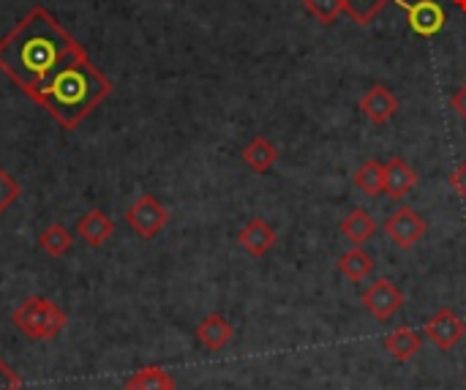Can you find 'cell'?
<instances>
[{"label":"cell","instance_id":"7c38bea8","mask_svg":"<svg viewBox=\"0 0 466 390\" xmlns=\"http://www.w3.org/2000/svg\"><path fill=\"white\" fill-rule=\"evenodd\" d=\"M360 109L366 112L369 120H374L377 126L388 123L396 109H399V98L385 87V85H374L363 98H360Z\"/></svg>","mask_w":466,"mask_h":390},{"label":"cell","instance_id":"cb8c5ba5","mask_svg":"<svg viewBox=\"0 0 466 390\" xmlns=\"http://www.w3.org/2000/svg\"><path fill=\"white\" fill-rule=\"evenodd\" d=\"M22 388V380L11 372L8 364L0 361V390H19Z\"/></svg>","mask_w":466,"mask_h":390},{"label":"cell","instance_id":"7402d4cb","mask_svg":"<svg viewBox=\"0 0 466 390\" xmlns=\"http://www.w3.org/2000/svg\"><path fill=\"white\" fill-rule=\"evenodd\" d=\"M306 11L319 22V25H333L336 16L344 11V3L341 0H303Z\"/></svg>","mask_w":466,"mask_h":390},{"label":"cell","instance_id":"6da1fadb","mask_svg":"<svg viewBox=\"0 0 466 390\" xmlns=\"http://www.w3.org/2000/svg\"><path fill=\"white\" fill-rule=\"evenodd\" d=\"M82 52V44L46 8L35 5L0 38V71L27 98H35Z\"/></svg>","mask_w":466,"mask_h":390},{"label":"cell","instance_id":"277c9868","mask_svg":"<svg viewBox=\"0 0 466 390\" xmlns=\"http://www.w3.org/2000/svg\"><path fill=\"white\" fill-rule=\"evenodd\" d=\"M385 232H388V238L393 241L396 249L410 251V249H415V246L423 241V235L429 232V224H426V219H423L418 210L401 205L399 210H393V213L388 216Z\"/></svg>","mask_w":466,"mask_h":390},{"label":"cell","instance_id":"44dd1931","mask_svg":"<svg viewBox=\"0 0 466 390\" xmlns=\"http://www.w3.org/2000/svg\"><path fill=\"white\" fill-rule=\"evenodd\" d=\"M344 3V11L350 14L352 22L358 25H371L380 11L388 5V3H396V0H341Z\"/></svg>","mask_w":466,"mask_h":390},{"label":"cell","instance_id":"ba28073f","mask_svg":"<svg viewBox=\"0 0 466 390\" xmlns=\"http://www.w3.org/2000/svg\"><path fill=\"white\" fill-rule=\"evenodd\" d=\"M426 336H429V342H431L437 350L451 353V350L466 336V323L453 312V309H440V312L426 323Z\"/></svg>","mask_w":466,"mask_h":390},{"label":"cell","instance_id":"9a60e30c","mask_svg":"<svg viewBox=\"0 0 466 390\" xmlns=\"http://www.w3.org/2000/svg\"><path fill=\"white\" fill-rule=\"evenodd\" d=\"M339 271H341V276H344V279H350V282L360 284V282H366V279L377 271V262H374V257H371L366 249L355 246V249H350L347 254H341V260H339Z\"/></svg>","mask_w":466,"mask_h":390},{"label":"cell","instance_id":"4316f807","mask_svg":"<svg viewBox=\"0 0 466 390\" xmlns=\"http://www.w3.org/2000/svg\"><path fill=\"white\" fill-rule=\"evenodd\" d=\"M453 3H456V5H459V8L466 14V0H453Z\"/></svg>","mask_w":466,"mask_h":390},{"label":"cell","instance_id":"9c48e42d","mask_svg":"<svg viewBox=\"0 0 466 390\" xmlns=\"http://www.w3.org/2000/svg\"><path fill=\"white\" fill-rule=\"evenodd\" d=\"M112 232H115V221H112L104 210H98V208L87 210V213L76 221V230H74V235H76L85 246H90V249H101V246L112 238Z\"/></svg>","mask_w":466,"mask_h":390},{"label":"cell","instance_id":"8992f818","mask_svg":"<svg viewBox=\"0 0 466 390\" xmlns=\"http://www.w3.org/2000/svg\"><path fill=\"white\" fill-rule=\"evenodd\" d=\"M363 306H366V312L374 317V320H380V323H388L401 306H404V292L390 282V279H385V276H380L374 284H369L366 287V292H363Z\"/></svg>","mask_w":466,"mask_h":390},{"label":"cell","instance_id":"d4e9b609","mask_svg":"<svg viewBox=\"0 0 466 390\" xmlns=\"http://www.w3.org/2000/svg\"><path fill=\"white\" fill-rule=\"evenodd\" d=\"M448 183H451V189H453L459 197H464L466 200V161L464 164H459V167L453 169V175L448 178Z\"/></svg>","mask_w":466,"mask_h":390},{"label":"cell","instance_id":"5bb4252c","mask_svg":"<svg viewBox=\"0 0 466 390\" xmlns=\"http://www.w3.org/2000/svg\"><path fill=\"white\" fill-rule=\"evenodd\" d=\"M382 344H385V350L390 353V358H393V361L407 364V361H412V358L418 355V350H420L423 339H420V334H418L415 328L401 325V328L390 331V334L385 336V342H382Z\"/></svg>","mask_w":466,"mask_h":390},{"label":"cell","instance_id":"ffe728a7","mask_svg":"<svg viewBox=\"0 0 466 390\" xmlns=\"http://www.w3.org/2000/svg\"><path fill=\"white\" fill-rule=\"evenodd\" d=\"M352 183L363 191V194H369V197H380L382 191H385V164H380V161H366L363 167H358L355 169V175H352Z\"/></svg>","mask_w":466,"mask_h":390},{"label":"cell","instance_id":"4fadbf2b","mask_svg":"<svg viewBox=\"0 0 466 390\" xmlns=\"http://www.w3.org/2000/svg\"><path fill=\"white\" fill-rule=\"evenodd\" d=\"M235 336V328L229 325V320H224L221 314H208L199 325H197V339L205 350L218 353L224 350Z\"/></svg>","mask_w":466,"mask_h":390},{"label":"cell","instance_id":"d6986e66","mask_svg":"<svg viewBox=\"0 0 466 390\" xmlns=\"http://www.w3.org/2000/svg\"><path fill=\"white\" fill-rule=\"evenodd\" d=\"M38 249L46 251L49 257H63L74 249V232H68L63 224L52 221L38 232Z\"/></svg>","mask_w":466,"mask_h":390},{"label":"cell","instance_id":"5b68a950","mask_svg":"<svg viewBox=\"0 0 466 390\" xmlns=\"http://www.w3.org/2000/svg\"><path fill=\"white\" fill-rule=\"evenodd\" d=\"M126 221H128V227H131L139 238L150 241V238H156V235L167 227L169 210H167L153 194H142V197L126 210Z\"/></svg>","mask_w":466,"mask_h":390},{"label":"cell","instance_id":"8fae6325","mask_svg":"<svg viewBox=\"0 0 466 390\" xmlns=\"http://www.w3.org/2000/svg\"><path fill=\"white\" fill-rule=\"evenodd\" d=\"M418 183V172L401 159V156H393L388 164H385V191L390 194V200L401 202Z\"/></svg>","mask_w":466,"mask_h":390},{"label":"cell","instance_id":"ac0fdd59","mask_svg":"<svg viewBox=\"0 0 466 390\" xmlns=\"http://www.w3.org/2000/svg\"><path fill=\"white\" fill-rule=\"evenodd\" d=\"M123 390H175V377L161 366H145L126 380Z\"/></svg>","mask_w":466,"mask_h":390},{"label":"cell","instance_id":"603a6c76","mask_svg":"<svg viewBox=\"0 0 466 390\" xmlns=\"http://www.w3.org/2000/svg\"><path fill=\"white\" fill-rule=\"evenodd\" d=\"M22 197V186L0 167V216Z\"/></svg>","mask_w":466,"mask_h":390},{"label":"cell","instance_id":"3957f363","mask_svg":"<svg viewBox=\"0 0 466 390\" xmlns=\"http://www.w3.org/2000/svg\"><path fill=\"white\" fill-rule=\"evenodd\" d=\"M11 325L30 342H52L63 334L68 317L55 301L33 295L11 312Z\"/></svg>","mask_w":466,"mask_h":390},{"label":"cell","instance_id":"52a82bcc","mask_svg":"<svg viewBox=\"0 0 466 390\" xmlns=\"http://www.w3.org/2000/svg\"><path fill=\"white\" fill-rule=\"evenodd\" d=\"M396 5L401 11H407V22H410L412 33H418L423 38L437 36L445 27V22H448V14H445V8L437 0H418V3L396 0Z\"/></svg>","mask_w":466,"mask_h":390},{"label":"cell","instance_id":"7a4b0ae2","mask_svg":"<svg viewBox=\"0 0 466 390\" xmlns=\"http://www.w3.org/2000/svg\"><path fill=\"white\" fill-rule=\"evenodd\" d=\"M109 93L112 82L90 63L87 52H82L60 68L33 101L41 104L66 131H74Z\"/></svg>","mask_w":466,"mask_h":390},{"label":"cell","instance_id":"e0dca14e","mask_svg":"<svg viewBox=\"0 0 466 390\" xmlns=\"http://www.w3.org/2000/svg\"><path fill=\"white\" fill-rule=\"evenodd\" d=\"M243 161L254 169V172H270L273 164L279 161V148L265 139V137H254L246 148H243Z\"/></svg>","mask_w":466,"mask_h":390},{"label":"cell","instance_id":"30bf717a","mask_svg":"<svg viewBox=\"0 0 466 390\" xmlns=\"http://www.w3.org/2000/svg\"><path fill=\"white\" fill-rule=\"evenodd\" d=\"M238 243L243 251H248L251 257H265L273 246H276V230L265 221V219H251L240 232H238Z\"/></svg>","mask_w":466,"mask_h":390},{"label":"cell","instance_id":"484cf974","mask_svg":"<svg viewBox=\"0 0 466 390\" xmlns=\"http://www.w3.org/2000/svg\"><path fill=\"white\" fill-rule=\"evenodd\" d=\"M451 107L456 109V115H459L461 120H466V79H464V85H461V90H459V93L453 96Z\"/></svg>","mask_w":466,"mask_h":390},{"label":"cell","instance_id":"2e32d148","mask_svg":"<svg viewBox=\"0 0 466 390\" xmlns=\"http://www.w3.org/2000/svg\"><path fill=\"white\" fill-rule=\"evenodd\" d=\"M377 232V221L371 219L369 210L363 208H355L347 213V219L341 221V235L352 243V246H363L366 241H371Z\"/></svg>","mask_w":466,"mask_h":390}]
</instances>
